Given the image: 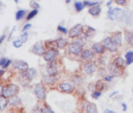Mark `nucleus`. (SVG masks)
<instances>
[{
  "label": "nucleus",
  "mask_w": 133,
  "mask_h": 113,
  "mask_svg": "<svg viewBox=\"0 0 133 113\" xmlns=\"http://www.w3.org/2000/svg\"><path fill=\"white\" fill-rule=\"evenodd\" d=\"M85 42H86V39H85L82 36L74 39L66 46L68 47V52L74 56H80V55L82 54L84 49Z\"/></svg>",
  "instance_id": "obj_1"
},
{
  "label": "nucleus",
  "mask_w": 133,
  "mask_h": 113,
  "mask_svg": "<svg viewBox=\"0 0 133 113\" xmlns=\"http://www.w3.org/2000/svg\"><path fill=\"white\" fill-rule=\"evenodd\" d=\"M34 93L40 101H45L47 93V89L45 85L42 82L37 83L34 87Z\"/></svg>",
  "instance_id": "obj_2"
},
{
  "label": "nucleus",
  "mask_w": 133,
  "mask_h": 113,
  "mask_svg": "<svg viewBox=\"0 0 133 113\" xmlns=\"http://www.w3.org/2000/svg\"><path fill=\"white\" fill-rule=\"evenodd\" d=\"M82 71L85 75L88 76H92L93 75L98 69V66L96 63V61H87V62H83L82 65Z\"/></svg>",
  "instance_id": "obj_3"
},
{
  "label": "nucleus",
  "mask_w": 133,
  "mask_h": 113,
  "mask_svg": "<svg viewBox=\"0 0 133 113\" xmlns=\"http://www.w3.org/2000/svg\"><path fill=\"white\" fill-rule=\"evenodd\" d=\"M84 32V26L82 24H77L74 27H72L68 33V36L70 39H75L82 36Z\"/></svg>",
  "instance_id": "obj_4"
},
{
  "label": "nucleus",
  "mask_w": 133,
  "mask_h": 113,
  "mask_svg": "<svg viewBox=\"0 0 133 113\" xmlns=\"http://www.w3.org/2000/svg\"><path fill=\"white\" fill-rule=\"evenodd\" d=\"M109 10L107 12V17L110 21H115L117 19L123 18L124 17V11L117 7L113 8L112 7H108Z\"/></svg>",
  "instance_id": "obj_5"
},
{
  "label": "nucleus",
  "mask_w": 133,
  "mask_h": 113,
  "mask_svg": "<svg viewBox=\"0 0 133 113\" xmlns=\"http://www.w3.org/2000/svg\"><path fill=\"white\" fill-rule=\"evenodd\" d=\"M57 89L64 93H73L75 91V86L72 83L69 82H62L57 86Z\"/></svg>",
  "instance_id": "obj_6"
},
{
  "label": "nucleus",
  "mask_w": 133,
  "mask_h": 113,
  "mask_svg": "<svg viewBox=\"0 0 133 113\" xmlns=\"http://www.w3.org/2000/svg\"><path fill=\"white\" fill-rule=\"evenodd\" d=\"M103 45L104 46V47L106 48V49L108 52L110 53H116L118 50L119 46L112 40L110 36H107L106 37L103 41H102Z\"/></svg>",
  "instance_id": "obj_7"
},
{
  "label": "nucleus",
  "mask_w": 133,
  "mask_h": 113,
  "mask_svg": "<svg viewBox=\"0 0 133 113\" xmlns=\"http://www.w3.org/2000/svg\"><path fill=\"white\" fill-rule=\"evenodd\" d=\"M37 76V71L35 68H28L24 72H21V78H22L23 82L24 83H30Z\"/></svg>",
  "instance_id": "obj_8"
},
{
  "label": "nucleus",
  "mask_w": 133,
  "mask_h": 113,
  "mask_svg": "<svg viewBox=\"0 0 133 113\" xmlns=\"http://www.w3.org/2000/svg\"><path fill=\"white\" fill-rule=\"evenodd\" d=\"M19 92V86L16 84H8L6 87H4L3 95L7 98L16 96Z\"/></svg>",
  "instance_id": "obj_9"
},
{
  "label": "nucleus",
  "mask_w": 133,
  "mask_h": 113,
  "mask_svg": "<svg viewBox=\"0 0 133 113\" xmlns=\"http://www.w3.org/2000/svg\"><path fill=\"white\" fill-rule=\"evenodd\" d=\"M47 50L45 45V42H36L31 49V52L37 56H42L44 55V53H45V51Z\"/></svg>",
  "instance_id": "obj_10"
},
{
  "label": "nucleus",
  "mask_w": 133,
  "mask_h": 113,
  "mask_svg": "<svg viewBox=\"0 0 133 113\" xmlns=\"http://www.w3.org/2000/svg\"><path fill=\"white\" fill-rule=\"evenodd\" d=\"M107 71L109 72V73L112 76H114V77L116 76H122L124 74V70L120 68L119 67H117L114 62L110 61L107 65Z\"/></svg>",
  "instance_id": "obj_11"
},
{
  "label": "nucleus",
  "mask_w": 133,
  "mask_h": 113,
  "mask_svg": "<svg viewBox=\"0 0 133 113\" xmlns=\"http://www.w3.org/2000/svg\"><path fill=\"white\" fill-rule=\"evenodd\" d=\"M96 54L91 49H84L80 55V59L83 62L92 61L96 59Z\"/></svg>",
  "instance_id": "obj_12"
},
{
  "label": "nucleus",
  "mask_w": 133,
  "mask_h": 113,
  "mask_svg": "<svg viewBox=\"0 0 133 113\" xmlns=\"http://www.w3.org/2000/svg\"><path fill=\"white\" fill-rule=\"evenodd\" d=\"M42 82L48 86H55L57 83H58V79L57 76H50V75H45L42 76Z\"/></svg>",
  "instance_id": "obj_13"
},
{
  "label": "nucleus",
  "mask_w": 133,
  "mask_h": 113,
  "mask_svg": "<svg viewBox=\"0 0 133 113\" xmlns=\"http://www.w3.org/2000/svg\"><path fill=\"white\" fill-rule=\"evenodd\" d=\"M58 55H59V50L58 49H47L42 56H43V59L45 61L49 62L50 61L56 59Z\"/></svg>",
  "instance_id": "obj_14"
},
{
  "label": "nucleus",
  "mask_w": 133,
  "mask_h": 113,
  "mask_svg": "<svg viewBox=\"0 0 133 113\" xmlns=\"http://www.w3.org/2000/svg\"><path fill=\"white\" fill-rule=\"evenodd\" d=\"M70 80H71V82L75 86H81L85 83V78H84V76L82 75L78 74V73L72 74L70 76Z\"/></svg>",
  "instance_id": "obj_15"
},
{
  "label": "nucleus",
  "mask_w": 133,
  "mask_h": 113,
  "mask_svg": "<svg viewBox=\"0 0 133 113\" xmlns=\"http://www.w3.org/2000/svg\"><path fill=\"white\" fill-rule=\"evenodd\" d=\"M91 49L96 55H99V56L103 55L107 51L106 48L104 47L102 42H94L91 46Z\"/></svg>",
  "instance_id": "obj_16"
},
{
  "label": "nucleus",
  "mask_w": 133,
  "mask_h": 113,
  "mask_svg": "<svg viewBox=\"0 0 133 113\" xmlns=\"http://www.w3.org/2000/svg\"><path fill=\"white\" fill-rule=\"evenodd\" d=\"M13 67L15 69H17L21 72H24L26 70H28L29 68V65L28 64L22 60H15L13 63Z\"/></svg>",
  "instance_id": "obj_17"
},
{
  "label": "nucleus",
  "mask_w": 133,
  "mask_h": 113,
  "mask_svg": "<svg viewBox=\"0 0 133 113\" xmlns=\"http://www.w3.org/2000/svg\"><path fill=\"white\" fill-rule=\"evenodd\" d=\"M112 40L118 46H121L122 45V39H123V37H122V32H120V31H117L115 32H113L111 33V35H110Z\"/></svg>",
  "instance_id": "obj_18"
},
{
  "label": "nucleus",
  "mask_w": 133,
  "mask_h": 113,
  "mask_svg": "<svg viewBox=\"0 0 133 113\" xmlns=\"http://www.w3.org/2000/svg\"><path fill=\"white\" fill-rule=\"evenodd\" d=\"M82 113H98L96 104L92 102H88Z\"/></svg>",
  "instance_id": "obj_19"
},
{
  "label": "nucleus",
  "mask_w": 133,
  "mask_h": 113,
  "mask_svg": "<svg viewBox=\"0 0 133 113\" xmlns=\"http://www.w3.org/2000/svg\"><path fill=\"white\" fill-rule=\"evenodd\" d=\"M113 61L114 62V64H115L117 67H119L120 68H121V69H123V70H125L126 66H127L126 61H125L123 58H121V56H116L115 58L113 59Z\"/></svg>",
  "instance_id": "obj_20"
},
{
  "label": "nucleus",
  "mask_w": 133,
  "mask_h": 113,
  "mask_svg": "<svg viewBox=\"0 0 133 113\" xmlns=\"http://www.w3.org/2000/svg\"><path fill=\"white\" fill-rule=\"evenodd\" d=\"M88 13L93 17H97L101 14V7L99 5H96L89 9Z\"/></svg>",
  "instance_id": "obj_21"
},
{
  "label": "nucleus",
  "mask_w": 133,
  "mask_h": 113,
  "mask_svg": "<svg viewBox=\"0 0 133 113\" xmlns=\"http://www.w3.org/2000/svg\"><path fill=\"white\" fill-rule=\"evenodd\" d=\"M106 89H107V84L103 79H99L95 83V90H96L103 92V91L106 90Z\"/></svg>",
  "instance_id": "obj_22"
},
{
  "label": "nucleus",
  "mask_w": 133,
  "mask_h": 113,
  "mask_svg": "<svg viewBox=\"0 0 133 113\" xmlns=\"http://www.w3.org/2000/svg\"><path fill=\"white\" fill-rule=\"evenodd\" d=\"M45 45L47 49H58V45H57V42L56 39L55 40H46L45 41Z\"/></svg>",
  "instance_id": "obj_23"
},
{
  "label": "nucleus",
  "mask_w": 133,
  "mask_h": 113,
  "mask_svg": "<svg viewBox=\"0 0 133 113\" xmlns=\"http://www.w3.org/2000/svg\"><path fill=\"white\" fill-rule=\"evenodd\" d=\"M124 39L128 45L133 46V31H129V30L125 31Z\"/></svg>",
  "instance_id": "obj_24"
},
{
  "label": "nucleus",
  "mask_w": 133,
  "mask_h": 113,
  "mask_svg": "<svg viewBox=\"0 0 133 113\" xmlns=\"http://www.w3.org/2000/svg\"><path fill=\"white\" fill-rule=\"evenodd\" d=\"M56 42H57V45H58L59 49H64L69 44L68 39L63 38V37H59L58 39H56Z\"/></svg>",
  "instance_id": "obj_25"
},
{
  "label": "nucleus",
  "mask_w": 133,
  "mask_h": 113,
  "mask_svg": "<svg viewBox=\"0 0 133 113\" xmlns=\"http://www.w3.org/2000/svg\"><path fill=\"white\" fill-rule=\"evenodd\" d=\"M21 103V100L18 97H17V95L16 96H14V97H11L9 99V104L11 106H13V107L18 106Z\"/></svg>",
  "instance_id": "obj_26"
},
{
  "label": "nucleus",
  "mask_w": 133,
  "mask_h": 113,
  "mask_svg": "<svg viewBox=\"0 0 133 113\" xmlns=\"http://www.w3.org/2000/svg\"><path fill=\"white\" fill-rule=\"evenodd\" d=\"M124 58L126 61L127 65H130L133 63V51H128L124 54Z\"/></svg>",
  "instance_id": "obj_27"
},
{
  "label": "nucleus",
  "mask_w": 133,
  "mask_h": 113,
  "mask_svg": "<svg viewBox=\"0 0 133 113\" xmlns=\"http://www.w3.org/2000/svg\"><path fill=\"white\" fill-rule=\"evenodd\" d=\"M9 103V101H7V97L3 96H0V110H4Z\"/></svg>",
  "instance_id": "obj_28"
},
{
  "label": "nucleus",
  "mask_w": 133,
  "mask_h": 113,
  "mask_svg": "<svg viewBox=\"0 0 133 113\" xmlns=\"http://www.w3.org/2000/svg\"><path fill=\"white\" fill-rule=\"evenodd\" d=\"M96 63L97 66L99 67V68H103L104 66L107 65L106 58H104L103 55H101V56H99V58H97V60H96Z\"/></svg>",
  "instance_id": "obj_29"
},
{
  "label": "nucleus",
  "mask_w": 133,
  "mask_h": 113,
  "mask_svg": "<svg viewBox=\"0 0 133 113\" xmlns=\"http://www.w3.org/2000/svg\"><path fill=\"white\" fill-rule=\"evenodd\" d=\"M42 113H55L54 111L51 108V107L45 102H43V104L42 105Z\"/></svg>",
  "instance_id": "obj_30"
},
{
  "label": "nucleus",
  "mask_w": 133,
  "mask_h": 113,
  "mask_svg": "<svg viewBox=\"0 0 133 113\" xmlns=\"http://www.w3.org/2000/svg\"><path fill=\"white\" fill-rule=\"evenodd\" d=\"M46 72L48 75L53 76H57L59 74V68H49L46 67Z\"/></svg>",
  "instance_id": "obj_31"
},
{
  "label": "nucleus",
  "mask_w": 133,
  "mask_h": 113,
  "mask_svg": "<svg viewBox=\"0 0 133 113\" xmlns=\"http://www.w3.org/2000/svg\"><path fill=\"white\" fill-rule=\"evenodd\" d=\"M83 3L85 5V7H94L96 5H99L100 3H102V2H97V1H90V0H84Z\"/></svg>",
  "instance_id": "obj_32"
},
{
  "label": "nucleus",
  "mask_w": 133,
  "mask_h": 113,
  "mask_svg": "<svg viewBox=\"0 0 133 113\" xmlns=\"http://www.w3.org/2000/svg\"><path fill=\"white\" fill-rule=\"evenodd\" d=\"M85 5L83 2H79V1H75V9L76 10L77 12H81L85 9Z\"/></svg>",
  "instance_id": "obj_33"
},
{
  "label": "nucleus",
  "mask_w": 133,
  "mask_h": 113,
  "mask_svg": "<svg viewBox=\"0 0 133 113\" xmlns=\"http://www.w3.org/2000/svg\"><path fill=\"white\" fill-rule=\"evenodd\" d=\"M25 14H26V11H25L24 10H19L17 11V13H16V16H15L16 21H21V19H23V18L24 17Z\"/></svg>",
  "instance_id": "obj_34"
},
{
  "label": "nucleus",
  "mask_w": 133,
  "mask_h": 113,
  "mask_svg": "<svg viewBox=\"0 0 133 113\" xmlns=\"http://www.w3.org/2000/svg\"><path fill=\"white\" fill-rule=\"evenodd\" d=\"M38 10H32L28 14V16H27V17H26V20H27L28 21H31V19H33V18L38 14Z\"/></svg>",
  "instance_id": "obj_35"
},
{
  "label": "nucleus",
  "mask_w": 133,
  "mask_h": 113,
  "mask_svg": "<svg viewBox=\"0 0 133 113\" xmlns=\"http://www.w3.org/2000/svg\"><path fill=\"white\" fill-rule=\"evenodd\" d=\"M29 5L31 8H33V10H38L40 8V5L35 1V0H31Z\"/></svg>",
  "instance_id": "obj_36"
},
{
  "label": "nucleus",
  "mask_w": 133,
  "mask_h": 113,
  "mask_svg": "<svg viewBox=\"0 0 133 113\" xmlns=\"http://www.w3.org/2000/svg\"><path fill=\"white\" fill-rule=\"evenodd\" d=\"M101 95H102V92L98 91V90H93V91L92 92V93H91L92 97L93 99H96V100L99 99V98L101 97Z\"/></svg>",
  "instance_id": "obj_37"
},
{
  "label": "nucleus",
  "mask_w": 133,
  "mask_h": 113,
  "mask_svg": "<svg viewBox=\"0 0 133 113\" xmlns=\"http://www.w3.org/2000/svg\"><path fill=\"white\" fill-rule=\"evenodd\" d=\"M23 43H24V42H22V40H21V39H15V40L14 41V42H13L14 46L16 47V48H20V47H21L22 45H23Z\"/></svg>",
  "instance_id": "obj_38"
},
{
  "label": "nucleus",
  "mask_w": 133,
  "mask_h": 113,
  "mask_svg": "<svg viewBox=\"0 0 133 113\" xmlns=\"http://www.w3.org/2000/svg\"><path fill=\"white\" fill-rule=\"evenodd\" d=\"M57 30H58V32H61V33H63L64 35H68V33H69V31L68 29H66V28H63L61 25L57 26Z\"/></svg>",
  "instance_id": "obj_39"
},
{
  "label": "nucleus",
  "mask_w": 133,
  "mask_h": 113,
  "mask_svg": "<svg viewBox=\"0 0 133 113\" xmlns=\"http://www.w3.org/2000/svg\"><path fill=\"white\" fill-rule=\"evenodd\" d=\"M28 32H23L21 35V39L24 43L28 41Z\"/></svg>",
  "instance_id": "obj_40"
},
{
  "label": "nucleus",
  "mask_w": 133,
  "mask_h": 113,
  "mask_svg": "<svg viewBox=\"0 0 133 113\" xmlns=\"http://www.w3.org/2000/svg\"><path fill=\"white\" fill-rule=\"evenodd\" d=\"M32 113H42V106L37 104L33 108V111H32Z\"/></svg>",
  "instance_id": "obj_41"
},
{
  "label": "nucleus",
  "mask_w": 133,
  "mask_h": 113,
  "mask_svg": "<svg viewBox=\"0 0 133 113\" xmlns=\"http://www.w3.org/2000/svg\"><path fill=\"white\" fill-rule=\"evenodd\" d=\"M114 76L110 74V75H107V76H105L103 77V79L105 82L110 83V82H111V81L114 79Z\"/></svg>",
  "instance_id": "obj_42"
},
{
  "label": "nucleus",
  "mask_w": 133,
  "mask_h": 113,
  "mask_svg": "<svg viewBox=\"0 0 133 113\" xmlns=\"http://www.w3.org/2000/svg\"><path fill=\"white\" fill-rule=\"evenodd\" d=\"M114 2L119 6H125L127 4V0H114Z\"/></svg>",
  "instance_id": "obj_43"
},
{
  "label": "nucleus",
  "mask_w": 133,
  "mask_h": 113,
  "mask_svg": "<svg viewBox=\"0 0 133 113\" xmlns=\"http://www.w3.org/2000/svg\"><path fill=\"white\" fill-rule=\"evenodd\" d=\"M31 28V24H26L24 26V28H23V29H22V32H27V31L29 30Z\"/></svg>",
  "instance_id": "obj_44"
},
{
  "label": "nucleus",
  "mask_w": 133,
  "mask_h": 113,
  "mask_svg": "<svg viewBox=\"0 0 133 113\" xmlns=\"http://www.w3.org/2000/svg\"><path fill=\"white\" fill-rule=\"evenodd\" d=\"M7 59L6 58H0V66H3L5 65V63L6 62Z\"/></svg>",
  "instance_id": "obj_45"
},
{
  "label": "nucleus",
  "mask_w": 133,
  "mask_h": 113,
  "mask_svg": "<svg viewBox=\"0 0 133 113\" xmlns=\"http://www.w3.org/2000/svg\"><path fill=\"white\" fill-rule=\"evenodd\" d=\"M11 63H12V61H11V60H7V61H6V62L5 63V65L3 66V69H6V68H7L9 67V65H10Z\"/></svg>",
  "instance_id": "obj_46"
},
{
  "label": "nucleus",
  "mask_w": 133,
  "mask_h": 113,
  "mask_svg": "<svg viewBox=\"0 0 133 113\" xmlns=\"http://www.w3.org/2000/svg\"><path fill=\"white\" fill-rule=\"evenodd\" d=\"M16 26H14L13 28H12V30H11V32H10V35H9V38H8V40L10 41V39H11V37H12V35H13V34L14 33V32H15V30H16Z\"/></svg>",
  "instance_id": "obj_47"
},
{
  "label": "nucleus",
  "mask_w": 133,
  "mask_h": 113,
  "mask_svg": "<svg viewBox=\"0 0 133 113\" xmlns=\"http://www.w3.org/2000/svg\"><path fill=\"white\" fill-rule=\"evenodd\" d=\"M3 90H4V86H3L2 84H0V96H2V95H3Z\"/></svg>",
  "instance_id": "obj_48"
},
{
  "label": "nucleus",
  "mask_w": 133,
  "mask_h": 113,
  "mask_svg": "<svg viewBox=\"0 0 133 113\" xmlns=\"http://www.w3.org/2000/svg\"><path fill=\"white\" fill-rule=\"evenodd\" d=\"M121 106L123 108V111H126V110H127V104L125 103H122Z\"/></svg>",
  "instance_id": "obj_49"
},
{
  "label": "nucleus",
  "mask_w": 133,
  "mask_h": 113,
  "mask_svg": "<svg viewBox=\"0 0 133 113\" xmlns=\"http://www.w3.org/2000/svg\"><path fill=\"white\" fill-rule=\"evenodd\" d=\"M113 3H114L113 0H109V1L107 3V7H111V5L113 4Z\"/></svg>",
  "instance_id": "obj_50"
},
{
  "label": "nucleus",
  "mask_w": 133,
  "mask_h": 113,
  "mask_svg": "<svg viewBox=\"0 0 133 113\" xmlns=\"http://www.w3.org/2000/svg\"><path fill=\"white\" fill-rule=\"evenodd\" d=\"M104 113H117V112H115V111H112L110 109H106L104 111Z\"/></svg>",
  "instance_id": "obj_51"
},
{
  "label": "nucleus",
  "mask_w": 133,
  "mask_h": 113,
  "mask_svg": "<svg viewBox=\"0 0 133 113\" xmlns=\"http://www.w3.org/2000/svg\"><path fill=\"white\" fill-rule=\"evenodd\" d=\"M5 39H6V35H3V36L0 37V44H1V43L3 42V41Z\"/></svg>",
  "instance_id": "obj_52"
},
{
  "label": "nucleus",
  "mask_w": 133,
  "mask_h": 113,
  "mask_svg": "<svg viewBox=\"0 0 133 113\" xmlns=\"http://www.w3.org/2000/svg\"><path fill=\"white\" fill-rule=\"evenodd\" d=\"M117 93H118V91H114V92H113V93L109 96V97H110V98H111L113 96H114V95H115V94H117Z\"/></svg>",
  "instance_id": "obj_53"
},
{
  "label": "nucleus",
  "mask_w": 133,
  "mask_h": 113,
  "mask_svg": "<svg viewBox=\"0 0 133 113\" xmlns=\"http://www.w3.org/2000/svg\"><path fill=\"white\" fill-rule=\"evenodd\" d=\"M5 73V71L3 70V69H2V70H0V77H1L2 76H3V74Z\"/></svg>",
  "instance_id": "obj_54"
},
{
  "label": "nucleus",
  "mask_w": 133,
  "mask_h": 113,
  "mask_svg": "<svg viewBox=\"0 0 133 113\" xmlns=\"http://www.w3.org/2000/svg\"><path fill=\"white\" fill-rule=\"evenodd\" d=\"M71 2V0H66V2H65V3H66V4H69Z\"/></svg>",
  "instance_id": "obj_55"
},
{
  "label": "nucleus",
  "mask_w": 133,
  "mask_h": 113,
  "mask_svg": "<svg viewBox=\"0 0 133 113\" xmlns=\"http://www.w3.org/2000/svg\"><path fill=\"white\" fill-rule=\"evenodd\" d=\"M14 2H15L16 3H19V0H14Z\"/></svg>",
  "instance_id": "obj_56"
},
{
  "label": "nucleus",
  "mask_w": 133,
  "mask_h": 113,
  "mask_svg": "<svg viewBox=\"0 0 133 113\" xmlns=\"http://www.w3.org/2000/svg\"><path fill=\"white\" fill-rule=\"evenodd\" d=\"M7 113H15V112H14V111H8Z\"/></svg>",
  "instance_id": "obj_57"
},
{
  "label": "nucleus",
  "mask_w": 133,
  "mask_h": 113,
  "mask_svg": "<svg viewBox=\"0 0 133 113\" xmlns=\"http://www.w3.org/2000/svg\"><path fill=\"white\" fill-rule=\"evenodd\" d=\"M132 93H133V90H132Z\"/></svg>",
  "instance_id": "obj_58"
},
{
  "label": "nucleus",
  "mask_w": 133,
  "mask_h": 113,
  "mask_svg": "<svg viewBox=\"0 0 133 113\" xmlns=\"http://www.w3.org/2000/svg\"><path fill=\"white\" fill-rule=\"evenodd\" d=\"M80 113H82V112H80Z\"/></svg>",
  "instance_id": "obj_59"
}]
</instances>
